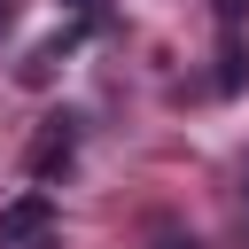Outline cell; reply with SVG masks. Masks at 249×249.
Returning <instances> with one entry per match:
<instances>
[{"label": "cell", "instance_id": "7", "mask_svg": "<svg viewBox=\"0 0 249 249\" xmlns=\"http://www.w3.org/2000/svg\"><path fill=\"white\" fill-rule=\"evenodd\" d=\"M163 249H195V241H163Z\"/></svg>", "mask_w": 249, "mask_h": 249}, {"label": "cell", "instance_id": "1", "mask_svg": "<svg viewBox=\"0 0 249 249\" xmlns=\"http://www.w3.org/2000/svg\"><path fill=\"white\" fill-rule=\"evenodd\" d=\"M54 233V202L47 195H16L0 210V249H23V241H47Z\"/></svg>", "mask_w": 249, "mask_h": 249}, {"label": "cell", "instance_id": "3", "mask_svg": "<svg viewBox=\"0 0 249 249\" xmlns=\"http://www.w3.org/2000/svg\"><path fill=\"white\" fill-rule=\"evenodd\" d=\"M78 39H86V23H70V31H54V39H39V47L23 54V86H47V78H54V62H62V54L78 47Z\"/></svg>", "mask_w": 249, "mask_h": 249}, {"label": "cell", "instance_id": "2", "mask_svg": "<svg viewBox=\"0 0 249 249\" xmlns=\"http://www.w3.org/2000/svg\"><path fill=\"white\" fill-rule=\"evenodd\" d=\"M70 156H78V117H54V124L39 132V148H31V171L54 179V171H70Z\"/></svg>", "mask_w": 249, "mask_h": 249}, {"label": "cell", "instance_id": "5", "mask_svg": "<svg viewBox=\"0 0 249 249\" xmlns=\"http://www.w3.org/2000/svg\"><path fill=\"white\" fill-rule=\"evenodd\" d=\"M8 23H16V0H0V31H8Z\"/></svg>", "mask_w": 249, "mask_h": 249}, {"label": "cell", "instance_id": "4", "mask_svg": "<svg viewBox=\"0 0 249 249\" xmlns=\"http://www.w3.org/2000/svg\"><path fill=\"white\" fill-rule=\"evenodd\" d=\"M241 8H249V0H218V16H226V23H241Z\"/></svg>", "mask_w": 249, "mask_h": 249}, {"label": "cell", "instance_id": "6", "mask_svg": "<svg viewBox=\"0 0 249 249\" xmlns=\"http://www.w3.org/2000/svg\"><path fill=\"white\" fill-rule=\"evenodd\" d=\"M78 8H86V16H93V8H101V0H78Z\"/></svg>", "mask_w": 249, "mask_h": 249}]
</instances>
